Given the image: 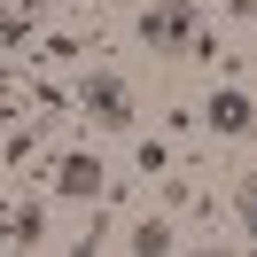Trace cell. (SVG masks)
Instances as JSON below:
<instances>
[{"label":"cell","mask_w":257,"mask_h":257,"mask_svg":"<svg viewBox=\"0 0 257 257\" xmlns=\"http://www.w3.org/2000/svg\"><path fill=\"white\" fill-rule=\"evenodd\" d=\"M133 47L148 63H218V32L203 24V0H141Z\"/></svg>","instance_id":"obj_1"},{"label":"cell","mask_w":257,"mask_h":257,"mask_svg":"<svg viewBox=\"0 0 257 257\" xmlns=\"http://www.w3.org/2000/svg\"><path fill=\"white\" fill-rule=\"evenodd\" d=\"M70 109H78V125H94V133H141V94H133V78L109 70V63L78 70Z\"/></svg>","instance_id":"obj_2"},{"label":"cell","mask_w":257,"mask_h":257,"mask_svg":"<svg viewBox=\"0 0 257 257\" xmlns=\"http://www.w3.org/2000/svg\"><path fill=\"white\" fill-rule=\"evenodd\" d=\"M47 187L63 195V203H109V164L94 156V148H70V156H55V172H47Z\"/></svg>","instance_id":"obj_3"},{"label":"cell","mask_w":257,"mask_h":257,"mask_svg":"<svg viewBox=\"0 0 257 257\" xmlns=\"http://www.w3.org/2000/svg\"><path fill=\"white\" fill-rule=\"evenodd\" d=\"M203 133H210V141H249V133H257V94H249V86L203 94Z\"/></svg>","instance_id":"obj_4"},{"label":"cell","mask_w":257,"mask_h":257,"mask_svg":"<svg viewBox=\"0 0 257 257\" xmlns=\"http://www.w3.org/2000/svg\"><path fill=\"white\" fill-rule=\"evenodd\" d=\"M8 249H47V234H55V218H47V203L39 195H24V203H8Z\"/></svg>","instance_id":"obj_5"},{"label":"cell","mask_w":257,"mask_h":257,"mask_svg":"<svg viewBox=\"0 0 257 257\" xmlns=\"http://www.w3.org/2000/svg\"><path fill=\"white\" fill-rule=\"evenodd\" d=\"M125 249H141V257H172V249H179V218H172V210L133 218V226H125Z\"/></svg>","instance_id":"obj_6"},{"label":"cell","mask_w":257,"mask_h":257,"mask_svg":"<svg viewBox=\"0 0 257 257\" xmlns=\"http://www.w3.org/2000/svg\"><path fill=\"white\" fill-rule=\"evenodd\" d=\"M164 172H179L172 164V133L164 141H133V179H164Z\"/></svg>","instance_id":"obj_7"},{"label":"cell","mask_w":257,"mask_h":257,"mask_svg":"<svg viewBox=\"0 0 257 257\" xmlns=\"http://www.w3.org/2000/svg\"><path fill=\"white\" fill-rule=\"evenodd\" d=\"M234 218H241V234L257 241V164H249V172L234 179Z\"/></svg>","instance_id":"obj_8"},{"label":"cell","mask_w":257,"mask_h":257,"mask_svg":"<svg viewBox=\"0 0 257 257\" xmlns=\"http://www.w3.org/2000/svg\"><path fill=\"white\" fill-rule=\"evenodd\" d=\"M101 241H109V210H94V218H86V234H78V249H101Z\"/></svg>","instance_id":"obj_9"},{"label":"cell","mask_w":257,"mask_h":257,"mask_svg":"<svg viewBox=\"0 0 257 257\" xmlns=\"http://www.w3.org/2000/svg\"><path fill=\"white\" fill-rule=\"evenodd\" d=\"M218 16L226 24H257V0H218Z\"/></svg>","instance_id":"obj_10"},{"label":"cell","mask_w":257,"mask_h":257,"mask_svg":"<svg viewBox=\"0 0 257 257\" xmlns=\"http://www.w3.org/2000/svg\"><path fill=\"white\" fill-rule=\"evenodd\" d=\"M86 8H94V16H117V8H141V0H86Z\"/></svg>","instance_id":"obj_11"},{"label":"cell","mask_w":257,"mask_h":257,"mask_svg":"<svg viewBox=\"0 0 257 257\" xmlns=\"http://www.w3.org/2000/svg\"><path fill=\"white\" fill-rule=\"evenodd\" d=\"M39 8H47V0H39Z\"/></svg>","instance_id":"obj_12"}]
</instances>
